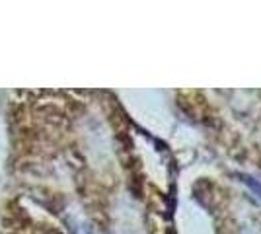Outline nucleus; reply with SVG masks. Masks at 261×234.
<instances>
[{
  "label": "nucleus",
  "mask_w": 261,
  "mask_h": 234,
  "mask_svg": "<svg viewBox=\"0 0 261 234\" xmlns=\"http://www.w3.org/2000/svg\"><path fill=\"white\" fill-rule=\"evenodd\" d=\"M240 178H242V181L246 184V186H250L251 191H255L257 193V197L261 199V184L257 181V179H253L251 176H246V174H240Z\"/></svg>",
  "instance_id": "nucleus-1"
}]
</instances>
